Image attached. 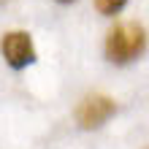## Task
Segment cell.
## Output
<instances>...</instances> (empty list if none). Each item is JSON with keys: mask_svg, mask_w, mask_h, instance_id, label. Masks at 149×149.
<instances>
[{"mask_svg": "<svg viewBox=\"0 0 149 149\" xmlns=\"http://www.w3.org/2000/svg\"><path fill=\"white\" fill-rule=\"evenodd\" d=\"M106 60L114 65H127L138 60L146 49V30L138 22H117L106 33Z\"/></svg>", "mask_w": 149, "mask_h": 149, "instance_id": "6da1fadb", "label": "cell"}, {"mask_svg": "<svg viewBox=\"0 0 149 149\" xmlns=\"http://www.w3.org/2000/svg\"><path fill=\"white\" fill-rule=\"evenodd\" d=\"M114 111H117L114 98H109V95H103V92H92V95H84V98L79 100V106L73 111V119H76V125L81 130H95L106 119H111Z\"/></svg>", "mask_w": 149, "mask_h": 149, "instance_id": "7a4b0ae2", "label": "cell"}, {"mask_svg": "<svg viewBox=\"0 0 149 149\" xmlns=\"http://www.w3.org/2000/svg\"><path fill=\"white\" fill-rule=\"evenodd\" d=\"M0 54L14 71H22L36 63V43L27 30H11L0 41Z\"/></svg>", "mask_w": 149, "mask_h": 149, "instance_id": "3957f363", "label": "cell"}, {"mask_svg": "<svg viewBox=\"0 0 149 149\" xmlns=\"http://www.w3.org/2000/svg\"><path fill=\"white\" fill-rule=\"evenodd\" d=\"M125 6H127V0H95V8H98V14H103V16L119 14Z\"/></svg>", "mask_w": 149, "mask_h": 149, "instance_id": "277c9868", "label": "cell"}, {"mask_svg": "<svg viewBox=\"0 0 149 149\" xmlns=\"http://www.w3.org/2000/svg\"><path fill=\"white\" fill-rule=\"evenodd\" d=\"M57 3H73V0H57Z\"/></svg>", "mask_w": 149, "mask_h": 149, "instance_id": "5b68a950", "label": "cell"}]
</instances>
